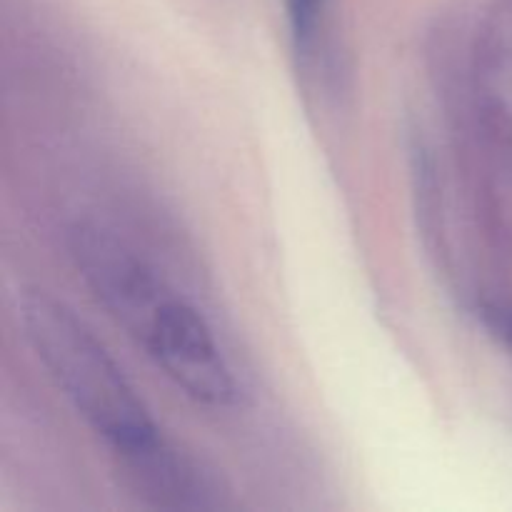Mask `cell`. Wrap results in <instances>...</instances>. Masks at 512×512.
<instances>
[{
    "label": "cell",
    "mask_w": 512,
    "mask_h": 512,
    "mask_svg": "<svg viewBox=\"0 0 512 512\" xmlns=\"http://www.w3.org/2000/svg\"><path fill=\"white\" fill-rule=\"evenodd\" d=\"M480 315H483L485 325H488L498 338H503L505 343L512 345V308L498 303H485Z\"/></svg>",
    "instance_id": "8992f818"
},
{
    "label": "cell",
    "mask_w": 512,
    "mask_h": 512,
    "mask_svg": "<svg viewBox=\"0 0 512 512\" xmlns=\"http://www.w3.org/2000/svg\"><path fill=\"white\" fill-rule=\"evenodd\" d=\"M18 320L53 383L108 443L115 460L163 438L110 350L68 305L45 293H25L18 300Z\"/></svg>",
    "instance_id": "7a4b0ae2"
},
{
    "label": "cell",
    "mask_w": 512,
    "mask_h": 512,
    "mask_svg": "<svg viewBox=\"0 0 512 512\" xmlns=\"http://www.w3.org/2000/svg\"><path fill=\"white\" fill-rule=\"evenodd\" d=\"M70 258L100 308L175 388L208 408L233 403L238 385L213 328L133 245L80 223L70 233Z\"/></svg>",
    "instance_id": "6da1fadb"
},
{
    "label": "cell",
    "mask_w": 512,
    "mask_h": 512,
    "mask_svg": "<svg viewBox=\"0 0 512 512\" xmlns=\"http://www.w3.org/2000/svg\"><path fill=\"white\" fill-rule=\"evenodd\" d=\"M473 95L488 133L512 135V0H493L478 30Z\"/></svg>",
    "instance_id": "277c9868"
},
{
    "label": "cell",
    "mask_w": 512,
    "mask_h": 512,
    "mask_svg": "<svg viewBox=\"0 0 512 512\" xmlns=\"http://www.w3.org/2000/svg\"><path fill=\"white\" fill-rule=\"evenodd\" d=\"M328 3L330 0H285L290 38H293L295 53H298L305 63L318 58V45L320 35H323Z\"/></svg>",
    "instance_id": "5b68a950"
},
{
    "label": "cell",
    "mask_w": 512,
    "mask_h": 512,
    "mask_svg": "<svg viewBox=\"0 0 512 512\" xmlns=\"http://www.w3.org/2000/svg\"><path fill=\"white\" fill-rule=\"evenodd\" d=\"M118 468L125 485L153 508L215 510L223 505L218 480L165 435L138 453L118 458Z\"/></svg>",
    "instance_id": "3957f363"
}]
</instances>
